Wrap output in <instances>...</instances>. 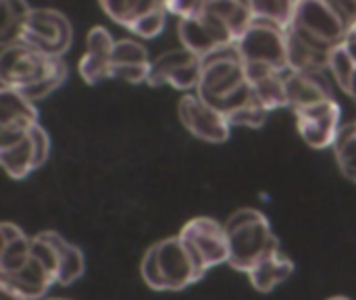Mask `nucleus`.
<instances>
[{
  "instance_id": "f257e3e1",
  "label": "nucleus",
  "mask_w": 356,
  "mask_h": 300,
  "mask_svg": "<svg viewBox=\"0 0 356 300\" xmlns=\"http://www.w3.org/2000/svg\"><path fill=\"white\" fill-rule=\"evenodd\" d=\"M194 92L202 100L219 109L227 117V121L242 109L259 102L248 81L244 61L236 50V44L223 46L202 56V75Z\"/></svg>"
},
{
  "instance_id": "f03ea898",
  "label": "nucleus",
  "mask_w": 356,
  "mask_h": 300,
  "mask_svg": "<svg viewBox=\"0 0 356 300\" xmlns=\"http://www.w3.org/2000/svg\"><path fill=\"white\" fill-rule=\"evenodd\" d=\"M140 274L144 284L156 292H179L207 276L179 236L152 244L142 259Z\"/></svg>"
},
{
  "instance_id": "7ed1b4c3",
  "label": "nucleus",
  "mask_w": 356,
  "mask_h": 300,
  "mask_svg": "<svg viewBox=\"0 0 356 300\" xmlns=\"http://www.w3.org/2000/svg\"><path fill=\"white\" fill-rule=\"evenodd\" d=\"M223 226L229 244L227 265L236 271L250 274L261 261L282 251L267 215L257 209H240Z\"/></svg>"
},
{
  "instance_id": "20e7f679",
  "label": "nucleus",
  "mask_w": 356,
  "mask_h": 300,
  "mask_svg": "<svg viewBox=\"0 0 356 300\" xmlns=\"http://www.w3.org/2000/svg\"><path fill=\"white\" fill-rule=\"evenodd\" d=\"M65 69L69 67L63 56H48L21 40L2 46L0 84L4 88L27 90Z\"/></svg>"
},
{
  "instance_id": "39448f33",
  "label": "nucleus",
  "mask_w": 356,
  "mask_h": 300,
  "mask_svg": "<svg viewBox=\"0 0 356 300\" xmlns=\"http://www.w3.org/2000/svg\"><path fill=\"white\" fill-rule=\"evenodd\" d=\"M290 27L319 48L334 50L342 44L353 25L334 0H296Z\"/></svg>"
},
{
  "instance_id": "423d86ee",
  "label": "nucleus",
  "mask_w": 356,
  "mask_h": 300,
  "mask_svg": "<svg viewBox=\"0 0 356 300\" xmlns=\"http://www.w3.org/2000/svg\"><path fill=\"white\" fill-rule=\"evenodd\" d=\"M58 280V259L52 244L35 234L31 238V257L27 263L13 271L0 276V286L19 292L27 300H42Z\"/></svg>"
},
{
  "instance_id": "0eeeda50",
  "label": "nucleus",
  "mask_w": 356,
  "mask_h": 300,
  "mask_svg": "<svg viewBox=\"0 0 356 300\" xmlns=\"http://www.w3.org/2000/svg\"><path fill=\"white\" fill-rule=\"evenodd\" d=\"M236 50L244 65H267L275 69H288V44H286V29L252 19L246 31L236 40Z\"/></svg>"
},
{
  "instance_id": "6e6552de",
  "label": "nucleus",
  "mask_w": 356,
  "mask_h": 300,
  "mask_svg": "<svg viewBox=\"0 0 356 300\" xmlns=\"http://www.w3.org/2000/svg\"><path fill=\"white\" fill-rule=\"evenodd\" d=\"M19 40L48 56H63L73 44V25L56 8H31Z\"/></svg>"
},
{
  "instance_id": "1a4fd4ad",
  "label": "nucleus",
  "mask_w": 356,
  "mask_h": 300,
  "mask_svg": "<svg viewBox=\"0 0 356 300\" xmlns=\"http://www.w3.org/2000/svg\"><path fill=\"white\" fill-rule=\"evenodd\" d=\"M177 236L184 240V244L188 246V251L204 271L229 261L225 226L213 217L190 219Z\"/></svg>"
},
{
  "instance_id": "9d476101",
  "label": "nucleus",
  "mask_w": 356,
  "mask_h": 300,
  "mask_svg": "<svg viewBox=\"0 0 356 300\" xmlns=\"http://www.w3.org/2000/svg\"><path fill=\"white\" fill-rule=\"evenodd\" d=\"M177 33L181 44L198 56H207L223 46H232L238 40L229 25L204 6L188 17H179Z\"/></svg>"
},
{
  "instance_id": "9b49d317",
  "label": "nucleus",
  "mask_w": 356,
  "mask_h": 300,
  "mask_svg": "<svg viewBox=\"0 0 356 300\" xmlns=\"http://www.w3.org/2000/svg\"><path fill=\"white\" fill-rule=\"evenodd\" d=\"M50 157V136L35 123L27 134L8 144H0V163L8 177L23 180L31 171L40 169Z\"/></svg>"
},
{
  "instance_id": "f8f14e48",
  "label": "nucleus",
  "mask_w": 356,
  "mask_h": 300,
  "mask_svg": "<svg viewBox=\"0 0 356 300\" xmlns=\"http://www.w3.org/2000/svg\"><path fill=\"white\" fill-rule=\"evenodd\" d=\"M202 75V56L188 50L186 46L167 50L152 61L148 86H171L175 90L188 92L196 90Z\"/></svg>"
},
{
  "instance_id": "ddd939ff",
  "label": "nucleus",
  "mask_w": 356,
  "mask_h": 300,
  "mask_svg": "<svg viewBox=\"0 0 356 300\" xmlns=\"http://www.w3.org/2000/svg\"><path fill=\"white\" fill-rule=\"evenodd\" d=\"M296 127L300 138L315 150L334 148L342 129V109L336 98L323 100L305 109H296Z\"/></svg>"
},
{
  "instance_id": "4468645a",
  "label": "nucleus",
  "mask_w": 356,
  "mask_h": 300,
  "mask_svg": "<svg viewBox=\"0 0 356 300\" xmlns=\"http://www.w3.org/2000/svg\"><path fill=\"white\" fill-rule=\"evenodd\" d=\"M177 115L181 125L198 140H204L209 144H221L229 140L232 123L227 121V117L219 109L202 100L196 92L186 94L179 100Z\"/></svg>"
},
{
  "instance_id": "2eb2a0df",
  "label": "nucleus",
  "mask_w": 356,
  "mask_h": 300,
  "mask_svg": "<svg viewBox=\"0 0 356 300\" xmlns=\"http://www.w3.org/2000/svg\"><path fill=\"white\" fill-rule=\"evenodd\" d=\"M150 54L148 48L131 38L115 40L111 54V77L127 84H146L150 75Z\"/></svg>"
},
{
  "instance_id": "dca6fc26",
  "label": "nucleus",
  "mask_w": 356,
  "mask_h": 300,
  "mask_svg": "<svg viewBox=\"0 0 356 300\" xmlns=\"http://www.w3.org/2000/svg\"><path fill=\"white\" fill-rule=\"evenodd\" d=\"M115 38L106 27H92L86 38V52L79 58V75L86 84L96 86L111 77V54H113Z\"/></svg>"
},
{
  "instance_id": "f3484780",
  "label": "nucleus",
  "mask_w": 356,
  "mask_h": 300,
  "mask_svg": "<svg viewBox=\"0 0 356 300\" xmlns=\"http://www.w3.org/2000/svg\"><path fill=\"white\" fill-rule=\"evenodd\" d=\"M286 90H288V106L292 111L336 98L334 84L327 77V71H290L288 69Z\"/></svg>"
},
{
  "instance_id": "a211bd4d",
  "label": "nucleus",
  "mask_w": 356,
  "mask_h": 300,
  "mask_svg": "<svg viewBox=\"0 0 356 300\" xmlns=\"http://www.w3.org/2000/svg\"><path fill=\"white\" fill-rule=\"evenodd\" d=\"M252 92L259 104L265 111H277L288 106V90H286V71L267 65H244Z\"/></svg>"
},
{
  "instance_id": "6ab92c4d",
  "label": "nucleus",
  "mask_w": 356,
  "mask_h": 300,
  "mask_svg": "<svg viewBox=\"0 0 356 300\" xmlns=\"http://www.w3.org/2000/svg\"><path fill=\"white\" fill-rule=\"evenodd\" d=\"M35 123V102L15 88L0 86V132H25Z\"/></svg>"
},
{
  "instance_id": "aec40b11",
  "label": "nucleus",
  "mask_w": 356,
  "mask_h": 300,
  "mask_svg": "<svg viewBox=\"0 0 356 300\" xmlns=\"http://www.w3.org/2000/svg\"><path fill=\"white\" fill-rule=\"evenodd\" d=\"M286 44H288V69L290 71H327L330 52L325 48L315 46L292 27L286 29Z\"/></svg>"
},
{
  "instance_id": "412c9836",
  "label": "nucleus",
  "mask_w": 356,
  "mask_h": 300,
  "mask_svg": "<svg viewBox=\"0 0 356 300\" xmlns=\"http://www.w3.org/2000/svg\"><path fill=\"white\" fill-rule=\"evenodd\" d=\"M0 276L21 269L31 257V238H27L15 223L4 221L0 226Z\"/></svg>"
},
{
  "instance_id": "4be33fe9",
  "label": "nucleus",
  "mask_w": 356,
  "mask_h": 300,
  "mask_svg": "<svg viewBox=\"0 0 356 300\" xmlns=\"http://www.w3.org/2000/svg\"><path fill=\"white\" fill-rule=\"evenodd\" d=\"M56 251V259H58V280L56 284L60 286H71L73 282H77L83 271H86V257L83 251L71 242H67L60 234L56 232H40Z\"/></svg>"
},
{
  "instance_id": "5701e85b",
  "label": "nucleus",
  "mask_w": 356,
  "mask_h": 300,
  "mask_svg": "<svg viewBox=\"0 0 356 300\" xmlns=\"http://www.w3.org/2000/svg\"><path fill=\"white\" fill-rule=\"evenodd\" d=\"M292 274H294V261L288 255H284V251H280V253L267 257L265 261H261L248 274V278H250V284L254 286V290L267 294V292L275 290L280 284H284Z\"/></svg>"
},
{
  "instance_id": "b1692460",
  "label": "nucleus",
  "mask_w": 356,
  "mask_h": 300,
  "mask_svg": "<svg viewBox=\"0 0 356 300\" xmlns=\"http://www.w3.org/2000/svg\"><path fill=\"white\" fill-rule=\"evenodd\" d=\"M98 2L113 23L129 31L146 15L159 8H167L169 0H98Z\"/></svg>"
},
{
  "instance_id": "393cba45",
  "label": "nucleus",
  "mask_w": 356,
  "mask_h": 300,
  "mask_svg": "<svg viewBox=\"0 0 356 300\" xmlns=\"http://www.w3.org/2000/svg\"><path fill=\"white\" fill-rule=\"evenodd\" d=\"M202 6L215 13L217 17H221L236 33V38H240L254 19L250 10V2L246 0H204Z\"/></svg>"
},
{
  "instance_id": "a878e982",
  "label": "nucleus",
  "mask_w": 356,
  "mask_h": 300,
  "mask_svg": "<svg viewBox=\"0 0 356 300\" xmlns=\"http://www.w3.org/2000/svg\"><path fill=\"white\" fill-rule=\"evenodd\" d=\"M29 13L31 6L27 4V0H2V25H0L2 46L17 42L21 38Z\"/></svg>"
},
{
  "instance_id": "bb28decb",
  "label": "nucleus",
  "mask_w": 356,
  "mask_h": 300,
  "mask_svg": "<svg viewBox=\"0 0 356 300\" xmlns=\"http://www.w3.org/2000/svg\"><path fill=\"white\" fill-rule=\"evenodd\" d=\"M254 19L275 23L284 29L290 27L294 19L296 0H248Z\"/></svg>"
},
{
  "instance_id": "cd10ccee",
  "label": "nucleus",
  "mask_w": 356,
  "mask_h": 300,
  "mask_svg": "<svg viewBox=\"0 0 356 300\" xmlns=\"http://www.w3.org/2000/svg\"><path fill=\"white\" fill-rule=\"evenodd\" d=\"M334 155L340 171L356 184V121L342 125L334 144Z\"/></svg>"
},
{
  "instance_id": "c85d7f7f",
  "label": "nucleus",
  "mask_w": 356,
  "mask_h": 300,
  "mask_svg": "<svg viewBox=\"0 0 356 300\" xmlns=\"http://www.w3.org/2000/svg\"><path fill=\"white\" fill-rule=\"evenodd\" d=\"M327 71L332 73L334 81L346 92L353 77L356 73V61L353 58L350 50L346 48V44H338L332 52H330V61H327Z\"/></svg>"
},
{
  "instance_id": "c756f323",
  "label": "nucleus",
  "mask_w": 356,
  "mask_h": 300,
  "mask_svg": "<svg viewBox=\"0 0 356 300\" xmlns=\"http://www.w3.org/2000/svg\"><path fill=\"white\" fill-rule=\"evenodd\" d=\"M167 15H169L167 8H159V10L146 15L144 19H140L129 31L136 33V35H140V38H144V40H152L159 33H163V29L167 25Z\"/></svg>"
},
{
  "instance_id": "7c9ffc66",
  "label": "nucleus",
  "mask_w": 356,
  "mask_h": 300,
  "mask_svg": "<svg viewBox=\"0 0 356 300\" xmlns=\"http://www.w3.org/2000/svg\"><path fill=\"white\" fill-rule=\"evenodd\" d=\"M202 4H204V0H169L167 10H169V15H175V17H188V15L200 10Z\"/></svg>"
},
{
  "instance_id": "2f4dec72",
  "label": "nucleus",
  "mask_w": 356,
  "mask_h": 300,
  "mask_svg": "<svg viewBox=\"0 0 356 300\" xmlns=\"http://www.w3.org/2000/svg\"><path fill=\"white\" fill-rule=\"evenodd\" d=\"M0 300H27V299H25V297H21L19 292L10 290V288L0 286Z\"/></svg>"
},
{
  "instance_id": "473e14b6",
  "label": "nucleus",
  "mask_w": 356,
  "mask_h": 300,
  "mask_svg": "<svg viewBox=\"0 0 356 300\" xmlns=\"http://www.w3.org/2000/svg\"><path fill=\"white\" fill-rule=\"evenodd\" d=\"M344 44H346V48L350 50L353 58L356 61V35H355V33H348V38L344 40Z\"/></svg>"
},
{
  "instance_id": "72a5a7b5",
  "label": "nucleus",
  "mask_w": 356,
  "mask_h": 300,
  "mask_svg": "<svg viewBox=\"0 0 356 300\" xmlns=\"http://www.w3.org/2000/svg\"><path fill=\"white\" fill-rule=\"evenodd\" d=\"M346 94L355 100V104H356V73H355V77H353V81H350V86H348V90H346Z\"/></svg>"
},
{
  "instance_id": "f704fd0d",
  "label": "nucleus",
  "mask_w": 356,
  "mask_h": 300,
  "mask_svg": "<svg viewBox=\"0 0 356 300\" xmlns=\"http://www.w3.org/2000/svg\"><path fill=\"white\" fill-rule=\"evenodd\" d=\"M327 300H350V299H346V297H334V299H327Z\"/></svg>"
},
{
  "instance_id": "c9c22d12",
  "label": "nucleus",
  "mask_w": 356,
  "mask_h": 300,
  "mask_svg": "<svg viewBox=\"0 0 356 300\" xmlns=\"http://www.w3.org/2000/svg\"><path fill=\"white\" fill-rule=\"evenodd\" d=\"M48 300H65V299H48Z\"/></svg>"
}]
</instances>
